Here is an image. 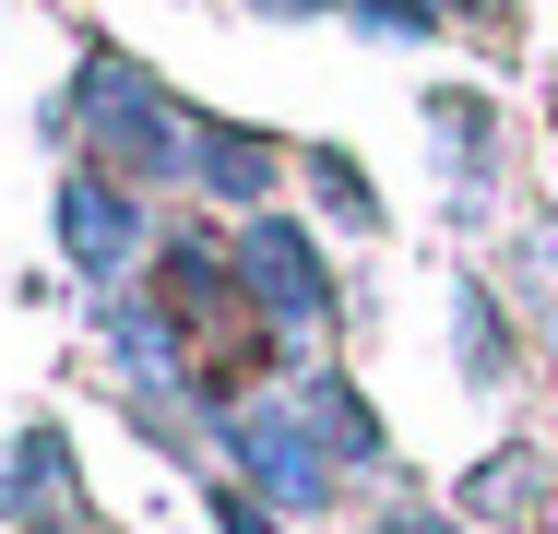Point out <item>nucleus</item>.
Returning <instances> with one entry per match:
<instances>
[{
  "mask_svg": "<svg viewBox=\"0 0 558 534\" xmlns=\"http://www.w3.org/2000/svg\"><path fill=\"white\" fill-rule=\"evenodd\" d=\"M72 107L96 119V143L131 167V191H155V179H191V131H203V119H179L155 72H131V60H84Z\"/></svg>",
  "mask_w": 558,
  "mask_h": 534,
  "instance_id": "nucleus-1",
  "label": "nucleus"
},
{
  "mask_svg": "<svg viewBox=\"0 0 558 534\" xmlns=\"http://www.w3.org/2000/svg\"><path fill=\"white\" fill-rule=\"evenodd\" d=\"M226 463H238V487H262L274 511H322L344 451L310 427L298 392H274V404H238V416H226Z\"/></svg>",
  "mask_w": 558,
  "mask_h": 534,
  "instance_id": "nucleus-2",
  "label": "nucleus"
},
{
  "mask_svg": "<svg viewBox=\"0 0 558 534\" xmlns=\"http://www.w3.org/2000/svg\"><path fill=\"white\" fill-rule=\"evenodd\" d=\"M226 262H238V286H250V310H262V320H286V332L333 320V274H322V250H310L286 214H250Z\"/></svg>",
  "mask_w": 558,
  "mask_h": 534,
  "instance_id": "nucleus-3",
  "label": "nucleus"
},
{
  "mask_svg": "<svg viewBox=\"0 0 558 534\" xmlns=\"http://www.w3.org/2000/svg\"><path fill=\"white\" fill-rule=\"evenodd\" d=\"M60 250H72L96 286H119L131 250H143V203H131L119 179H60Z\"/></svg>",
  "mask_w": 558,
  "mask_h": 534,
  "instance_id": "nucleus-4",
  "label": "nucleus"
},
{
  "mask_svg": "<svg viewBox=\"0 0 558 534\" xmlns=\"http://www.w3.org/2000/svg\"><path fill=\"white\" fill-rule=\"evenodd\" d=\"M0 523H24V534H72V451H60V427L0 439Z\"/></svg>",
  "mask_w": 558,
  "mask_h": 534,
  "instance_id": "nucleus-5",
  "label": "nucleus"
},
{
  "mask_svg": "<svg viewBox=\"0 0 558 534\" xmlns=\"http://www.w3.org/2000/svg\"><path fill=\"white\" fill-rule=\"evenodd\" d=\"M428 131H440V155H451V214H487V191H499V131H487V96H428Z\"/></svg>",
  "mask_w": 558,
  "mask_h": 534,
  "instance_id": "nucleus-6",
  "label": "nucleus"
},
{
  "mask_svg": "<svg viewBox=\"0 0 558 534\" xmlns=\"http://www.w3.org/2000/svg\"><path fill=\"white\" fill-rule=\"evenodd\" d=\"M191 179L226 191V203H274V143H250V131H191Z\"/></svg>",
  "mask_w": 558,
  "mask_h": 534,
  "instance_id": "nucleus-7",
  "label": "nucleus"
},
{
  "mask_svg": "<svg viewBox=\"0 0 558 534\" xmlns=\"http://www.w3.org/2000/svg\"><path fill=\"white\" fill-rule=\"evenodd\" d=\"M298 404H310V427L333 439L344 463H380V416L356 404V380H333V368H322V380H298Z\"/></svg>",
  "mask_w": 558,
  "mask_h": 534,
  "instance_id": "nucleus-8",
  "label": "nucleus"
},
{
  "mask_svg": "<svg viewBox=\"0 0 558 534\" xmlns=\"http://www.w3.org/2000/svg\"><path fill=\"white\" fill-rule=\"evenodd\" d=\"M451 332H463V380H499V298L487 286L451 298Z\"/></svg>",
  "mask_w": 558,
  "mask_h": 534,
  "instance_id": "nucleus-9",
  "label": "nucleus"
},
{
  "mask_svg": "<svg viewBox=\"0 0 558 534\" xmlns=\"http://www.w3.org/2000/svg\"><path fill=\"white\" fill-rule=\"evenodd\" d=\"M511 274L535 286V320H547V332H558V226H535V238L511 250Z\"/></svg>",
  "mask_w": 558,
  "mask_h": 534,
  "instance_id": "nucleus-10",
  "label": "nucleus"
},
{
  "mask_svg": "<svg viewBox=\"0 0 558 534\" xmlns=\"http://www.w3.org/2000/svg\"><path fill=\"white\" fill-rule=\"evenodd\" d=\"M310 179H322V191H333V214H344V226H368V214H380V203H368V179H356V167H344V155H310Z\"/></svg>",
  "mask_w": 558,
  "mask_h": 534,
  "instance_id": "nucleus-11",
  "label": "nucleus"
},
{
  "mask_svg": "<svg viewBox=\"0 0 558 534\" xmlns=\"http://www.w3.org/2000/svg\"><path fill=\"white\" fill-rule=\"evenodd\" d=\"M215 534H274V511H262L250 487H215Z\"/></svg>",
  "mask_w": 558,
  "mask_h": 534,
  "instance_id": "nucleus-12",
  "label": "nucleus"
},
{
  "mask_svg": "<svg viewBox=\"0 0 558 534\" xmlns=\"http://www.w3.org/2000/svg\"><path fill=\"white\" fill-rule=\"evenodd\" d=\"M463 24H499V0H463Z\"/></svg>",
  "mask_w": 558,
  "mask_h": 534,
  "instance_id": "nucleus-13",
  "label": "nucleus"
}]
</instances>
